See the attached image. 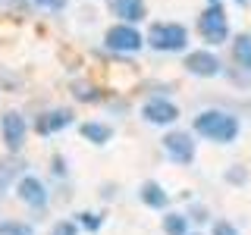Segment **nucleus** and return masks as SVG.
<instances>
[{
    "mask_svg": "<svg viewBox=\"0 0 251 235\" xmlns=\"http://www.w3.org/2000/svg\"><path fill=\"white\" fill-rule=\"evenodd\" d=\"M192 132L204 141H214V144H232V141L242 135V122L229 110L210 107V110H201L192 119Z\"/></svg>",
    "mask_w": 251,
    "mask_h": 235,
    "instance_id": "obj_1",
    "label": "nucleus"
},
{
    "mask_svg": "<svg viewBox=\"0 0 251 235\" xmlns=\"http://www.w3.org/2000/svg\"><path fill=\"white\" fill-rule=\"evenodd\" d=\"M145 47H151L154 53H185L188 50V28L173 19L151 22L145 31Z\"/></svg>",
    "mask_w": 251,
    "mask_h": 235,
    "instance_id": "obj_2",
    "label": "nucleus"
},
{
    "mask_svg": "<svg viewBox=\"0 0 251 235\" xmlns=\"http://www.w3.org/2000/svg\"><path fill=\"white\" fill-rule=\"evenodd\" d=\"M160 147L167 154L170 163L176 166H192L195 157H198V141H195V132H185V129H167L160 138Z\"/></svg>",
    "mask_w": 251,
    "mask_h": 235,
    "instance_id": "obj_3",
    "label": "nucleus"
},
{
    "mask_svg": "<svg viewBox=\"0 0 251 235\" xmlns=\"http://www.w3.org/2000/svg\"><path fill=\"white\" fill-rule=\"evenodd\" d=\"M198 35L207 47H220L229 41V16H226L223 3H207L204 13L198 16Z\"/></svg>",
    "mask_w": 251,
    "mask_h": 235,
    "instance_id": "obj_4",
    "label": "nucleus"
},
{
    "mask_svg": "<svg viewBox=\"0 0 251 235\" xmlns=\"http://www.w3.org/2000/svg\"><path fill=\"white\" fill-rule=\"evenodd\" d=\"M13 191H16V198L25 204L31 213H41V210H47V204H50L47 182H44L41 176H35V172H22V176L16 179Z\"/></svg>",
    "mask_w": 251,
    "mask_h": 235,
    "instance_id": "obj_5",
    "label": "nucleus"
},
{
    "mask_svg": "<svg viewBox=\"0 0 251 235\" xmlns=\"http://www.w3.org/2000/svg\"><path fill=\"white\" fill-rule=\"evenodd\" d=\"M138 116L145 119L148 125H157V129H170V125H176L179 122V107H176V100H170V97H163V94H154V97H148L145 104H141L138 110Z\"/></svg>",
    "mask_w": 251,
    "mask_h": 235,
    "instance_id": "obj_6",
    "label": "nucleus"
},
{
    "mask_svg": "<svg viewBox=\"0 0 251 235\" xmlns=\"http://www.w3.org/2000/svg\"><path fill=\"white\" fill-rule=\"evenodd\" d=\"M104 47L113 53H138L145 47V35L138 31V25L129 22H116L104 31Z\"/></svg>",
    "mask_w": 251,
    "mask_h": 235,
    "instance_id": "obj_7",
    "label": "nucleus"
},
{
    "mask_svg": "<svg viewBox=\"0 0 251 235\" xmlns=\"http://www.w3.org/2000/svg\"><path fill=\"white\" fill-rule=\"evenodd\" d=\"M0 141H3L6 154H19L28 141V119L19 110H6L0 116Z\"/></svg>",
    "mask_w": 251,
    "mask_h": 235,
    "instance_id": "obj_8",
    "label": "nucleus"
},
{
    "mask_svg": "<svg viewBox=\"0 0 251 235\" xmlns=\"http://www.w3.org/2000/svg\"><path fill=\"white\" fill-rule=\"evenodd\" d=\"M182 66H185V72L195 75V78H217L220 72H223L220 57L214 50H207V47H201V50H188L182 57Z\"/></svg>",
    "mask_w": 251,
    "mask_h": 235,
    "instance_id": "obj_9",
    "label": "nucleus"
},
{
    "mask_svg": "<svg viewBox=\"0 0 251 235\" xmlns=\"http://www.w3.org/2000/svg\"><path fill=\"white\" fill-rule=\"evenodd\" d=\"M73 122H75V116H73V110H69V107H53V110L38 113L35 122H31V129H35V135L50 138V135H57V132H66Z\"/></svg>",
    "mask_w": 251,
    "mask_h": 235,
    "instance_id": "obj_10",
    "label": "nucleus"
},
{
    "mask_svg": "<svg viewBox=\"0 0 251 235\" xmlns=\"http://www.w3.org/2000/svg\"><path fill=\"white\" fill-rule=\"evenodd\" d=\"M107 10L110 16H116V22H129V25H138L148 19L145 0H107Z\"/></svg>",
    "mask_w": 251,
    "mask_h": 235,
    "instance_id": "obj_11",
    "label": "nucleus"
},
{
    "mask_svg": "<svg viewBox=\"0 0 251 235\" xmlns=\"http://www.w3.org/2000/svg\"><path fill=\"white\" fill-rule=\"evenodd\" d=\"M138 201L145 204L148 210H170V194H167V188H163L160 182H154V179H148V182H141L138 185Z\"/></svg>",
    "mask_w": 251,
    "mask_h": 235,
    "instance_id": "obj_12",
    "label": "nucleus"
},
{
    "mask_svg": "<svg viewBox=\"0 0 251 235\" xmlns=\"http://www.w3.org/2000/svg\"><path fill=\"white\" fill-rule=\"evenodd\" d=\"M78 135L88 141V144H94V147H104V144L113 141L116 129L110 122H100V119H85L82 125H78Z\"/></svg>",
    "mask_w": 251,
    "mask_h": 235,
    "instance_id": "obj_13",
    "label": "nucleus"
},
{
    "mask_svg": "<svg viewBox=\"0 0 251 235\" xmlns=\"http://www.w3.org/2000/svg\"><path fill=\"white\" fill-rule=\"evenodd\" d=\"M188 213H182V210H163V219H160V229L163 235H188L192 229H188Z\"/></svg>",
    "mask_w": 251,
    "mask_h": 235,
    "instance_id": "obj_14",
    "label": "nucleus"
},
{
    "mask_svg": "<svg viewBox=\"0 0 251 235\" xmlns=\"http://www.w3.org/2000/svg\"><path fill=\"white\" fill-rule=\"evenodd\" d=\"M232 60H235V66L251 72V31H242V35L232 38Z\"/></svg>",
    "mask_w": 251,
    "mask_h": 235,
    "instance_id": "obj_15",
    "label": "nucleus"
},
{
    "mask_svg": "<svg viewBox=\"0 0 251 235\" xmlns=\"http://www.w3.org/2000/svg\"><path fill=\"white\" fill-rule=\"evenodd\" d=\"M0 235H38V232L25 219H0Z\"/></svg>",
    "mask_w": 251,
    "mask_h": 235,
    "instance_id": "obj_16",
    "label": "nucleus"
},
{
    "mask_svg": "<svg viewBox=\"0 0 251 235\" xmlns=\"http://www.w3.org/2000/svg\"><path fill=\"white\" fill-rule=\"evenodd\" d=\"M19 176H22V166H19V163H0V194H3L6 188H13Z\"/></svg>",
    "mask_w": 251,
    "mask_h": 235,
    "instance_id": "obj_17",
    "label": "nucleus"
},
{
    "mask_svg": "<svg viewBox=\"0 0 251 235\" xmlns=\"http://www.w3.org/2000/svg\"><path fill=\"white\" fill-rule=\"evenodd\" d=\"M75 223H78V229H85V232H98L100 226H104V216L94 213V210H82V213H75Z\"/></svg>",
    "mask_w": 251,
    "mask_h": 235,
    "instance_id": "obj_18",
    "label": "nucleus"
},
{
    "mask_svg": "<svg viewBox=\"0 0 251 235\" xmlns=\"http://www.w3.org/2000/svg\"><path fill=\"white\" fill-rule=\"evenodd\" d=\"M75 100H85V104H100V100H104V94H98L91 88V85H75Z\"/></svg>",
    "mask_w": 251,
    "mask_h": 235,
    "instance_id": "obj_19",
    "label": "nucleus"
},
{
    "mask_svg": "<svg viewBox=\"0 0 251 235\" xmlns=\"http://www.w3.org/2000/svg\"><path fill=\"white\" fill-rule=\"evenodd\" d=\"M82 229H78L75 219H57V223L50 226V235H78Z\"/></svg>",
    "mask_w": 251,
    "mask_h": 235,
    "instance_id": "obj_20",
    "label": "nucleus"
},
{
    "mask_svg": "<svg viewBox=\"0 0 251 235\" xmlns=\"http://www.w3.org/2000/svg\"><path fill=\"white\" fill-rule=\"evenodd\" d=\"M35 6H41V10H47V13H63L69 6V0H31Z\"/></svg>",
    "mask_w": 251,
    "mask_h": 235,
    "instance_id": "obj_21",
    "label": "nucleus"
},
{
    "mask_svg": "<svg viewBox=\"0 0 251 235\" xmlns=\"http://www.w3.org/2000/svg\"><path fill=\"white\" fill-rule=\"evenodd\" d=\"M210 235H239V229H235L229 219H214V226H210Z\"/></svg>",
    "mask_w": 251,
    "mask_h": 235,
    "instance_id": "obj_22",
    "label": "nucleus"
},
{
    "mask_svg": "<svg viewBox=\"0 0 251 235\" xmlns=\"http://www.w3.org/2000/svg\"><path fill=\"white\" fill-rule=\"evenodd\" d=\"M226 182H232V185H245V182H248V172L242 169V166H232V169H226Z\"/></svg>",
    "mask_w": 251,
    "mask_h": 235,
    "instance_id": "obj_23",
    "label": "nucleus"
},
{
    "mask_svg": "<svg viewBox=\"0 0 251 235\" xmlns=\"http://www.w3.org/2000/svg\"><path fill=\"white\" fill-rule=\"evenodd\" d=\"M50 172H53L57 179H66V176H69V169H66V160H63V157H53V160H50Z\"/></svg>",
    "mask_w": 251,
    "mask_h": 235,
    "instance_id": "obj_24",
    "label": "nucleus"
},
{
    "mask_svg": "<svg viewBox=\"0 0 251 235\" xmlns=\"http://www.w3.org/2000/svg\"><path fill=\"white\" fill-rule=\"evenodd\" d=\"M188 219H195V223H204V219H210V213L201 207V204H195V207L188 210Z\"/></svg>",
    "mask_w": 251,
    "mask_h": 235,
    "instance_id": "obj_25",
    "label": "nucleus"
},
{
    "mask_svg": "<svg viewBox=\"0 0 251 235\" xmlns=\"http://www.w3.org/2000/svg\"><path fill=\"white\" fill-rule=\"evenodd\" d=\"M235 3H239V6H248V3H251V0H235Z\"/></svg>",
    "mask_w": 251,
    "mask_h": 235,
    "instance_id": "obj_26",
    "label": "nucleus"
},
{
    "mask_svg": "<svg viewBox=\"0 0 251 235\" xmlns=\"http://www.w3.org/2000/svg\"><path fill=\"white\" fill-rule=\"evenodd\" d=\"M188 235H204V232H188Z\"/></svg>",
    "mask_w": 251,
    "mask_h": 235,
    "instance_id": "obj_27",
    "label": "nucleus"
},
{
    "mask_svg": "<svg viewBox=\"0 0 251 235\" xmlns=\"http://www.w3.org/2000/svg\"><path fill=\"white\" fill-rule=\"evenodd\" d=\"M207 3H220V0H207Z\"/></svg>",
    "mask_w": 251,
    "mask_h": 235,
    "instance_id": "obj_28",
    "label": "nucleus"
}]
</instances>
